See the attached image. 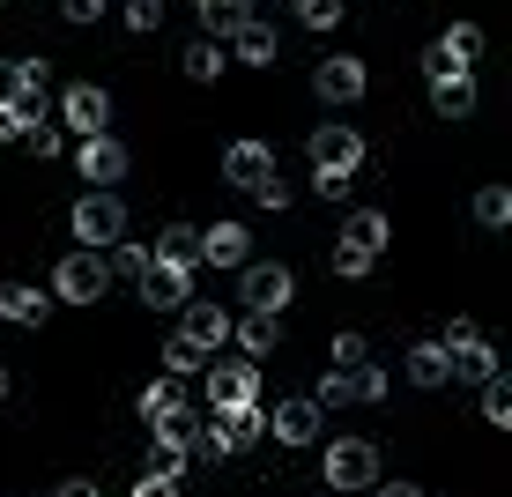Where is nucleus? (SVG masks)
Listing matches in <instances>:
<instances>
[{"label": "nucleus", "mask_w": 512, "mask_h": 497, "mask_svg": "<svg viewBox=\"0 0 512 497\" xmlns=\"http://www.w3.org/2000/svg\"><path fill=\"white\" fill-rule=\"evenodd\" d=\"M216 423H201V438H193V460H231V453H253L260 438H268V423H260V401H238V408H208Z\"/></svg>", "instance_id": "f257e3e1"}, {"label": "nucleus", "mask_w": 512, "mask_h": 497, "mask_svg": "<svg viewBox=\"0 0 512 497\" xmlns=\"http://www.w3.org/2000/svg\"><path fill=\"white\" fill-rule=\"evenodd\" d=\"M379 253H386V216H379V208H357V216L342 223V238H334V275L364 282L379 268Z\"/></svg>", "instance_id": "f03ea898"}, {"label": "nucleus", "mask_w": 512, "mask_h": 497, "mask_svg": "<svg viewBox=\"0 0 512 497\" xmlns=\"http://www.w3.org/2000/svg\"><path fill=\"white\" fill-rule=\"evenodd\" d=\"M305 156H312V179H357L364 171V134L342 127V119H320L305 134Z\"/></svg>", "instance_id": "7ed1b4c3"}, {"label": "nucleus", "mask_w": 512, "mask_h": 497, "mask_svg": "<svg viewBox=\"0 0 512 497\" xmlns=\"http://www.w3.org/2000/svg\"><path fill=\"white\" fill-rule=\"evenodd\" d=\"M320 408H372L386 401V371L364 357V364H327V379H320V394H312Z\"/></svg>", "instance_id": "20e7f679"}, {"label": "nucleus", "mask_w": 512, "mask_h": 497, "mask_svg": "<svg viewBox=\"0 0 512 497\" xmlns=\"http://www.w3.org/2000/svg\"><path fill=\"white\" fill-rule=\"evenodd\" d=\"M320 483L327 490H372L379 483V446L372 438H334L320 453Z\"/></svg>", "instance_id": "39448f33"}, {"label": "nucleus", "mask_w": 512, "mask_h": 497, "mask_svg": "<svg viewBox=\"0 0 512 497\" xmlns=\"http://www.w3.org/2000/svg\"><path fill=\"white\" fill-rule=\"evenodd\" d=\"M67 223H75V238L90 245V253H104L112 238H127V201H119L112 186H90V193L75 201V216H67Z\"/></svg>", "instance_id": "423d86ee"}, {"label": "nucleus", "mask_w": 512, "mask_h": 497, "mask_svg": "<svg viewBox=\"0 0 512 497\" xmlns=\"http://www.w3.org/2000/svg\"><path fill=\"white\" fill-rule=\"evenodd\" d=\"M104 290H112V268H104V253H90V245L52 268V305H97Z\"/></svg>", "instance_id": "0eeeda50"}, {"label": "nucleus", "mask_w": 512, "mask_h": 497, "mask_svg": "<svg viewBox=\"0 0 512 497\" xmlns=\"http://www.w3.org/2000/svg\"><path fill=\"white\" fill-rule=\"evenodd\" d=\"M260 423L275 431V446H320V431H327V408L312 401V394H290V401L260 408Z\"/></svg>", "instance_id": "6e6552de"}, {"label": "nucleus", "mask_w": 512, "mask_h": 497, "mask_svg": "<svg viewBox=\"0 0 512 497\" xmlns=\"http://www.w3.org/2000/svg\"><path fill=\"white\" fill-rule=\"evenodd\" d=\"M238 297H245V312H282L297 297V275L282 268V260H245L238 268Z\"/></svg>", "instance_id": "1a4fd4ad"}, {"label": "nucleus", "mask_w": 512, "mask_h": 497, "mask_svg": "<svg viewBox=\"0 0 512 497\" xmlns=\"http://www.w3.org/2000/svg\"><path fill=\"white\" fill-rule=\"evenodd\" d=\"M201 394L208 408H238V401H260V364L253 357H231V364H201Z\"/></svg>", "instance_id": "9d476101"}, {"label": "nucleus", "mask_w": 512, "mask_h": 497, "mask_svg": "<svg viewBox=\"0 0 512 497\" xmlns=\"http://www.w3.org/2000/svg\"><path fill=\"white\" fill-rule=\"evenodd\" d=\"M60 127L67 134H104L112 127V97H104L97 82H67L60 90Z\"/></svg>", "instance_id": "9b49d317"}, {"label": "nucleus", "mask_w": 512, "mask_h": 497, "mask_svg": "<svg viewBox=\"0 0 512 497\" xmlns=\"http://www.w3.org/2000/svg\"><path fill=\"white\" fill-rule=\"evenodd\" d=\"M364 82H372V75H364V60H349V52H327V60L312 67V97H320V104H357Z\"/></svg>", "instance_id": "f8f14e48"}, {"label": "nucleus", "mask_w": 512, "mask_h": 497, "mask_svg": "<svg viewBox=\"0 0 512 497\" xmlns=\"http://www.w3.org/2000/svg\"><path fill=\"white\" fill-rule=\"evenodd\" d=\"M75 171L90 186H112V179H127V141H119L112 127L104 134H82V149H75Z\"/></svg>", "instance_id": "ddd939ff"}, {"label": "nucleus", "mask_w": 512, "mask_h": 497, "mask_svg": "<svg viewBox=\"0 0 512 497\" xmlns=\"http://www.w3.org/2000/svg\"><path fill=\"white\" fill-rule=\"evenodd\" d=\"M223 52H231V60H245V67H275V60H282V45H275V30H268V23H260V15H253V8H245V15H238V23H231V30H223Z\"/></svg>", "instance_id": "4468645a"}, {"label": "nucleus", "mask_w": 512, "mask_h": 497, "mask_svg": "<svg viewBox=\"0 0 512 497\" xmlns=\"http://www.w3.org/2000/svg\"><path fill=\"white\" fill-rule=\"evenodd\" d=\"M134 290L149 297L156 312H179L186 297H193V268H171V260H149V268L134 275Z\"/></svg>", "instance_id": "2eb2a0df"}, {"label": "nucleus", "mask_w": 512, "mask_h": 497, "mask_svg": "<svg viewBox=\"0 0 512 497\" xmlns=\"http://www.w3.org/2000/svg\"><path fill=\"white\" fill-rule=\"evenodd\" d=\"M179 312H186V327H179V334H186L193 349H208V357H216V349L231 342V312H223L216 297H186Z\"/></svg>", "instance_id": "dca6fc26"}, {"label": "nucleus", "mask_w": 512, "mask_h": 497, "mask_svg": "<svg viewBox=\"0 0 512 497\" xmlns=\"http://www.w3.org/2000/svg\"><path fill=\"white\" fill-rule=\"evenodd\" d=\"M253 260V230L245 223H208L201 230V268H245Z\"/></svg>", "instance_id": "f3484780"}, {"label": "nucleus", "mask_w": 512, "mask_h": 497, "mask_svg": "<svg viewBox=\"0 0 512 497\" xmlns=\"http://www.w3.org/2000/svg\"><path fill=\"white\" fill-rule=\"evenodd\" d=\"M268 171H275V149H268V141H253V134H245V141H231V149H223V179L245 186V193L268 179Z\"/></svg>", "instance_id": "a211bd4d"}, {"label": "nucleus", "mask_w": 512, "mask_h": 497, "mask_svg": "<svg viewBox=\"0 0 512 497\" xmlns=\"http://www.w3.org/2000/svg\"><path fill=\"white\" fill-rule=\"evenodd\" d=\"M0 319H8V327H45L52 290H38V282H0Z\"/></svg>", "instance_id": "6ab92c4d"}, {"label": "nucleus", "mask_w": 512, "mask_h": 497, "mask_svg": "<svg viewBox=\"0 0 512 497\" xmlns=\"http://www.w3.org/2000/svg\"><path fill=\"white\" fill-rule=\"evenodd\" d=\"M275 319H282V312H245V319H231V342L245 349V357H275V342H282Z\"/></svg>", "instance_id": "aec40b11"}, {"label": "nucleus", "mask_w": 512, "mask_h": 497, "mask_svg": "<svg viewBox=\"0 0 512 497\" xmlns=\"http://www.w3.org/2000/svg\"><path fill=\"white\" fill-rule=\"evenodd\" d=\"M149 260H171V268H201V230L193 223H164L156 230V253Z\"/></svg>", "instance_id": "412c9836"}, {"label": "nucleus", "mask_w": 512, "mask_h": 497, "mask_svg": "<svg viewBox=\"0 0 512 497\" xmlns=\"http://www.w3.org/2000/svg\"><path fill=\"white\" fill-rule=\"evenodd\" d=\"M179 408H186V379H171V371H164V379L141 386V423H164V416H179Z\"/></svg>", "instance_id": "4be33fe9"}, {"label": "nucleus", "mask_w": 512, "mask_h": 497, "mask_svg": "<svg viewBox=\"0 0 512 497\" xmlns=\"http://www.w3.org/2000/svg\"><path fill=\"white\" fill-rule=\"evenodd\" d=\"M446 364H453V379H475V386H483V379H490V371H505V364H498V349H490V342H483V334H468V342H461V349H453V357H446Z\"/></svg>", "instance_id": "5701e85b"}, {"label": "nucleus", "mask_w": 512, "mask_h": 497, "mask_svg": "<svg viewBox=\"0 0 512 497\" xmlns=\"http://www.w3.org/2000/svg\"><path fill=\"white\" fill-rule=\"evenodd\" d=\"M179 67H186V82H216L223 67H231V52H223V38H193L179 52Z\"/></svg>", "instance_id": "b1692460"}, {"label": "nucleus", "mask_w": 512, "mask_h": 497, "mask_svg": "<svg viewBox=\"0 0 512 497\" xmlns=\"http://www.w3.org/2000/svg\"><path fill=\"white\" fill-rule=\"evenodd\" d=\"M446 379H453L446 349H438V342H416V349H409V386H423V394H431V386H446Z\"/></svg>", "instance_id": "393cba45"}, {"label": "nucleus", "mask_w": 512, "mask_h": 497, "mask_svg": "<svg viewBox=\"0 0 512 497\" xmlns=\"http://www.w3.org/2000/svg\"><path fill=\"white\" fill-rule=\"evenodd\" d=\"M431 112H438V119H468V112H475V82H468V75L431 82Z\"/></svg>", "instance_id": "a878e982"}, {"label": "nucleus", "mask_w": 512, "mask_h": 497, "mask_svg": "<svg viewBox=\"0 0 512 497\" xmlns=\"http://www.w3.org/2000/svg\"><path fill=\"white\" fill-rule=\"evenodd\" d=\"M149 431H156V446H179L186 460H193V438H201V408H179V416H164V423H149Z\"/></svg>", "instance_id": "bb28decb"}, {"label": "nucleus", "mask_w": 512, "mask_h": 497, "mask_svg": "<svg viewBox=\"0 0 512 497\" xmlns=\"http://www.w3.org/2000/svg\"><path fill=\"white\" fill-rule=\"evenodd\" d=\"M104 268H112V282H134L141 268H149V245L141 238H112L104 245Z\"/></svg>", "instance_id": "cd10ccee"}, {"label": "nucleus", "mask_w": 512, "mask_h": 497, "mask_svg": "<svg viewBox=\"0 0 512 497\" xmlns=\"http://www.w3.org/2000/svg\"><path fill=\"white\" fill-rule=\"evenodd\" d=\"M483 423L512 431V379H505V371H490V379H483Z\"/></svg>", "instance_id": "c85d7f7f"}, {"label": "nucleus", "mask_w": 512, "mask_h": 497, "mask_svg": "<svg viewBox=\"0 0 512 497\" xmlns=\"http://www.w3.org/2000/svg\"><path fill=\"white\" fill-rule=\"evenodd\" d=\"M475 223H483V230H505V223H512V193H505V186H483V193H475Z\"/></svg>", "instance_id": "c756f323"}, {"label": "nucleus", "mask_w": 512, "mask_h": 497, "mask_svg": "<svg viewBox=\"0 0 512 497\" xmlns=\"http://www.w3.org/2000/svg\"><path fill=\"white\" fill-rule=\"evenodd\" d=\"M201 364H208V349H193L186 334H171V342H164V371H171V379H193Z\"/></svg>", "instance_id": "7c9ffc66"}, {"label": "nucleus", "mask_w": 512, "mask_h": 497, "mask_svg": "<svg viewBox=\"0 0 512 497\" xmlns=\"http://www.w3.org/2000/svg\"><path fill=\"white\" fill-rule=\"evenodd\" d=\"M438 52H446V60H453V67H468V60H475V52H483V30H475V23H453V30H446V38H438Z\"/></svg>", "instance_id": "2f4dec72"}, {"label": "nucleus", "mask_w": 512, "mask_h": 497, "mask_svg": "<svg viewBox=\"0 0 512 497\" xmlns=\"http://www.w3.org/2000/svg\"><path fill=\"white\" fill-rule=\"evenodd\" d=\"M23 149H30V156H38V164H52V156H60V149H67V127H60V119H52V127H45V119H38V127H30V134H23Z\"/></svg>", "instance_id": "473e14b6"}, {"label": "nucleus", "mask_w": 512, "mask_h": 497, "mask_svg": "<svg viewBox=\"0 0 512 497\" xmlns=\"http://www.w3.org/2000/svg\"><path fill=\"white\" fill-rule=\"evenodd\" d=\"M297 23L305 30H334L342 23V0H297Z\"/></svg>", "instance_id": "72a5a7b5"}, {"label": "nucleus", "mask_w": 512, "mask_h": 497, "mask_svg": "<svg viewBox=\"0 0 512 497\" xmlns=\"http://www.w3.org/2000/svg\"><path fill=\"white\" fill-rule=\"evenodd\" d=\"M127 30H134V38L164 30V0H127Z\"/></svg>", "instance_id": "f704fd0d"}, {"label": "nucleus", "mask_w": 512, "mask_h": 497, "mask_svg": "<svg viewBox=\"0 0 512 497\" xmlns=\"http://www.w3.org/2000/svg\"><path fill=\"white\" fill-rule=\"evenodd\" d=\"M253 201H260V208H275V216H282V208H290V179H282V171H268V179L253 186Z\"/></svg>", "instance_id": "c9c22d12"}, {"label": "nucleus", "mask_w": 512, "mask_h": 497, "mask_svg": "<svg viewBox=\"0 0 512 497\" xmlns=\"http://www.w3.org/2000/svg\"><path fill=\"white\" fill-rule=\"evenodd\" d=\"M15 75H23V97H45V82H52V60H15Z\"/></svg>", "instance_id": "e433bc0d"}, {"label": "nucleus", "mask_w": 512, "mask_h": 497, "mask_svg": "<svg viewBox=\"0 0 512 497\" xmlns=\"http://www.w3.org/2000/svg\"><path fill=\"white\" fill-rule=\"evenodd\" d=\"M327 357H334V364H364L372 349H364V334H334V349H327Z\"/></svg>", "instance_id": "4c0bfd02"}, {"label": "nucleus", "mask_w": 512, "mask_h": 497, "mask_svg": "<svg viewBox=\"0 0 512 497\" xmlns=\"http://www.w3.org/2000/svg\"><path fill=\"white\" fill-rule=\"evenodd\" d=\"M60 15H67V23H97L104 0H60Z\"/></svg>", "instance_id": "58836bf2"}, {"label": "nucleus", "mask_w": 512, "mask_h": 497, "mask_svg": "<svg viewBox=\"0 0 512 497\" xmlns=\"http://www.w3.org/2000/svg\"><path fill=\"white\" fill-rule=\"evenodd\" d=\"M0 104H23V75H15V60H0Z\"/></svg>", "instance_id": "ea45409f"}, {"label": "nucleus", "mask_w": 512, "mask_h": 497, "mask_svg": "<svg viewBox=\"0 0 512 497\" xmlns=\"http://www.w3.org/2000/svg\"><path fill=\"white\" fill-rule=\"evenodd\" d=\"M134 497H179V483H171V475H141Z\"/></svg>", "instance_id": "a19ab883"}, {"label": "nucleus", "mask_w": 512, "mask_h": 497, "mask_svg": "<svg viewBox=\"0 0 512 497\" xmlns=\"http://www.w3.org/2000/svg\"><path fill=\"white\" fill-rule=\"evenodd\" d=\"M372 497H423V490H409V483H372Z\"/></svg>", "instance_id": "79ce46f5"}, {"label": "nucleus", "mask_w": 512, "mask_h": 497, "mask_svg": "<svg viewBox=\"0 0 512 497\" xmlns=\"http://www.w3.org/2000/svg\"><path fill=\"white\" fill-rule=\"evenodd\" d=\"M15 394V379H8V364H0V401H8Z\"/></svg>", "instance_id": "37998d69"}, {"label": "nucleus", "mask_w": 512, "mask_h": 497, "mask_svg": "<svg viewBox=\"0 0 512 497\" xmlns=\"http://www.w3.org/2000/svg\"><path fill=\"white\" fill-rule=\"evenodd\" d=\"M90 497H97V490H90Z\"/></svg>", "instance_id": "c03bdc74"}]
</instances>
